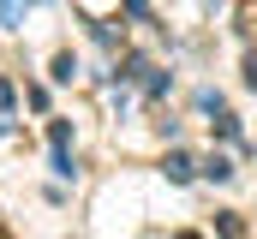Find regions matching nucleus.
Wrapping results in <instances>:
<instances>
[{
  "label": "nucleus",
  "mask_w": 257,
  "mask_h": 239,
  "mask_svg": "<svg viewBox=\"0 0 257 239\" xmlns=\"http://www.w3.org/2000/svg\"><path fill=\"white\" fill-rule=\"evenodd\" d=\"M24 18V0H0V24H18Z\"/></svg>",
  "instance_id": "f257e3e1"
},
{
  "label": "nucleus",
  "mask_w": 257,
  "mask_h": 239,
  "mask_svg": "<svg viewBox=\"0 0 257 239\" xmlns=\"http://www.w3.org/2000/svg\"><path fill=\"white\" fill-rule=\"evenodd\" d=\"M203 6H215V0H203Z\"/></svg>",
  "instance_id": "f03ea898"
}]
</instances>
